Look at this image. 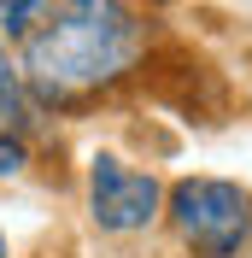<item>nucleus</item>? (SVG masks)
Here are the masks:
<instances>
[{"label":"nucleus","mask_w":252,"mask_h":258,"mask_svg":"<svg viewBox=\"0 0 252 258\" xmlns=\"http://www.w3.org/2000/svg\"><path fill=\"white\" fill-rule=\"evenodd\" d=\"M176 235L205 258H235L252 235V194L223 176H188L170 188Z\"/></svg>","instance_id":"obj_2"},{"label":"nucleus","mask_w":252,"mask_h":258,"mask_svg":"<svg viewBox=\"0 0 252 258\" xmlns=\"http://www.w3.org/2000/svg\"><path fill=\"white\" fill-rule=\"evenodd\" d=\"M47 12V0H0V35L12 41V35H30Z\"/></svg>","instance_id":"obj_5"},{"label":"nucleus","mask_w":252,"mask_h":258,"mask_svg":"<svg viewBox=\"0 0 252 258\" xmlns=\"http://www.w3.org/2000/svg\"><path fill=\"white\" fill-rule=\"evenodd\" d=\"M18 112H24V77H18L12 53H6V41H0V129H12Z\"/></svg>","instance_id":"obj_4"},{"label":"nucleus","mask_w":252,"mask_h":258,"mask_svg":"<svg viewBox=\"0 0 252 258\" xmlns=\"http://www.w3.org/2000/svg\"><path fill=\"white\" fill-rule=\"evenodd\" d=\"M0 258H6V235H0Z\"/></svg>","instance_id":"obj_7"},{"label":"nucleus","mask_w":252,"mask_h":258,"mask_svg":"<svg viewBox=\"0 0 252 258\" xmlns=\"http://www.w3.org/2000/svg\"><path fill=\"white\" fill-rule=\"evenodd\" d=\"M141 59V18L129 0H47V12L24 35L18 77L47 106H77L100 94Z\"/></svg>","instance_id":"obj_1"},{"label":"nucleus","mask_w":252,"mask_h":258,"mask_svg":"<svg viewBox=\"0 0 252 258\" xmlns=\"http://www.w3.org/2000/svg\"><path fill=\"white\" fill-rule=\"evenodd\" d=\"M24 164H30V153H24V141H18L12 129H0V182H6V176H18Z\"/></svg>","instance_id":"obj_6"},{"label":"nucleus","mask_w":252,"mask_h":258,"mask_svg":"<svg viewBox=\"0 0 252 258\" xmlns=\"http://www.w3.org/2000/svg\"><path fill=\"white\" fill-rule=\"evenodd\" d=\"M88 206H94V223L100 229H111V235H135V229H147L158 217L164 188H158V176L129 170L123 159L100 153L94 170H88Z\"/></svg>","instance_id":"obj_3"}]
</instances>
